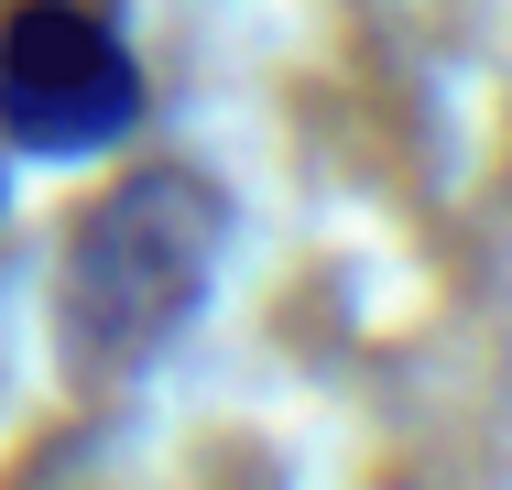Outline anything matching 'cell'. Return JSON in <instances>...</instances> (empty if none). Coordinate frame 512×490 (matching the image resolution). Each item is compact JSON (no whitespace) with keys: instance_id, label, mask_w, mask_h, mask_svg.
<instances>
[{"instance_id":"1","label":"cell","mask_w":512,"mask_h":490,"mask_svg":"<svg viewBox=\"0 0 512 490\" xmlns=\"http://www.w3.org/2000/svg\"><path fill=\"white\" fill-rule=\"evenodd\" d=\"M229 240H240V207L207 164L153 153V164L109 175L77 207L66 251H55V349H66V371L99 392L164 371L197 338L207 294L229 273Z\"/></svg>"},{"instance_id":"3","label":"cell","mask_w":512,"mask_h":490,"mask_svg":"<svg viewBox=\"0 0 512 490\" xmlns=\"http://www.w3.org/2000/svg\"><path fill=\"white\" fill-rule=\"evenodd\" d=\"M11 164H22V153H11V142H0V207H11Z\"/></svg>"},{"instance_id":"2","label":"cell","mask_w":512,"mask_h":490,"mask_svg":"<svg viewBox=\"0 0 512 490\" xmlns=\"http://www.w3.org/2000/svg\"><path fill=\"white\" fill-rule=\"evenodd\" d=\"M153 77L109 0H11L0 11V142L33 164H99L142 131Z\"/></svg>"}]
</instances>
